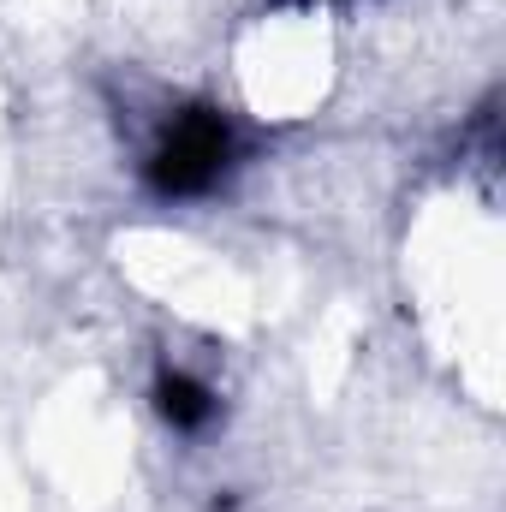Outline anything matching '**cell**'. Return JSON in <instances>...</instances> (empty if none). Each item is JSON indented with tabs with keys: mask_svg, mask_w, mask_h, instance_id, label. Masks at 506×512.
I'll return each mask as SVG.
<instances>
[{
	"mask_svg": "<svg viewBox=\"0 0 506 512\" xmlns=\"http://www.w3.org/2000/svg\"><path fill=\"white\" fill-rule=\"evenodd\" d=\"M149 405H155V417L173 429V435H203V429H215V417H221V393L203 382L197 370H185V364H161L155 370V382H149Z\"/></svg>",
	"mask_w": 506,
	"mask_h": 512,
	"instance_id": "7a4b0ae2",
	"label": "cell"
},
{
	"mask_svg": "<svg viewBox=\"0 0 506 512\" xmlns=\"http://www.w3.org/2000/svg\"><path fill=\"white\" fill-rule=\"evenodd\" d=\"M274 6H328V0H274Z\"/></svg>",
	"mask_w": 506,
	"mask_h": 512,
	"instance_id": "3957f363",
	"label": "cell"
},
{
	"mask_svg": "<svg viewBox=\"0 0 506 512\" xmlns=\"http://www.w3.org/2000/svg\"><path fill=\"white\" fill-rule=\"evenodd\" d=\"M239 161H245V137L233 114L215 102H185L155 126L143 149V191L161 203H197L215 197Z\"/></svg>",
	"mask_w": 506,
	"mask_h": 512,
	"instance_id": "6da1fadb",
	"label": "cell"
}]
</instances>
